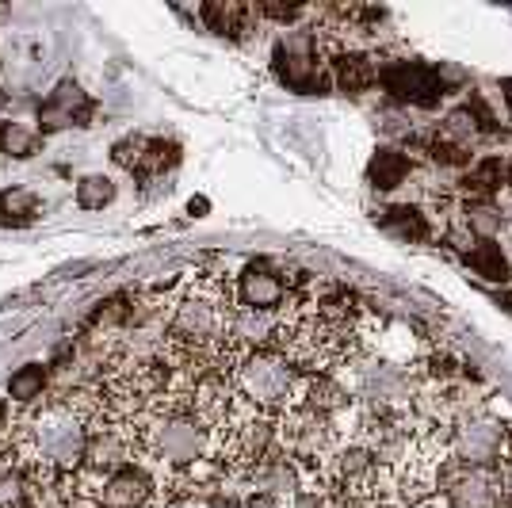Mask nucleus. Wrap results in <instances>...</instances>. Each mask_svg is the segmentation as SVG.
I'll use <instances>...</instances> for the list:
<instances>
[{"label":"nucleus","instance_id":"nucleus-17","mask_svg":"<svg viewBox=\"0 0 512 508\" xmlns=\"http://www.w3.org/2000/svg\"><path fill=\"white\" fill-rule=\"evenodd\" d=\"M46 394H50V371H46L43 363H23L20 371H12V379H8V398L16 405H39L46 402Z\"/></svg>","mask_w":512,"mask_h":508},{"label":"nucleus","instance_id":"nucleus-24","mask_svg":"<svg viewBox=\"0 0 512 508\" xmlns=\"http://www.w3.org/2000/svg\"><path fill=\"white\" fill-rule=\"evenodd\" d=\"M180 165V146L169 142V138H150V146H146V157H142V169L138 176H161V172H169Z\"/></svg>","mask_w":512,"mask_h":508},{"label":"nucleus","instance_id":"nucleus-19","mask_svg":"<svg viewBox=\"0 0 512 508\" xmlns=\"http://www.w3.org/2000/svg\"><path fill=\"white\" fill-rule=\"evenodd\" d=\"M43 149V130L27 127V123H4L0 127V153L12 157V161H31L35 153Z\"/></svg>","mask_w":512,"mask_h":508},{"label":"nucleus","instance_id":"nucleus-12","mask_svg":"<svg viewBox=\"0 0 512 508\" xmlns=\"http://www.w3.org/2000/svg\"><path fill=\"white\" fill-rule=\"evenodd\" d=\"M329 73H333V85L341 92H367V88L379 81V62L371 54H360V50H341L329 58Z\"/></svg>","mask_w":512,"mask_h":508},{"label":"nucleus","instance_id":"nucleus-26","mask_svg":"<svg viewBox=\"0 0 512 508\" xmlns=\"http://www.w3.org/2000/svg\"><path fill=\"white\" fill-rule=\"evenodd\" d=\"M146 146H150V138L130 134V138H123V142H115V146H111V161H115L119 169L138 172L142 169V157H146Z\"/></svg>","mask_w":512,"mask_h":508},{"label":"nucleus","instance_id":"nucleus-8","mask_svg":"<svg viewBox=\"0 0 512 508\" xmlns=\"http://www.w3.org/2000/svg\"><path fill=\"white\" fill-rule=\"evenodd\" d=\"M234 295L237 306H249V310H283L291 291H287L283 272H276L264 260H256V264H245L241 276L234 279Z\"/></svg>","mask_w":512,"mask_h":508},{"label":"nucleus","instance_id":"nucleus-18","mask_svg":"<svg viewBox=\"0 0 512 508\" xmlns=\"http://www.w3.org/2000/svg\"><path fill=\"white\" fill-rule=\"evenodd\" d=\"M379 222H383V230H390L394 237H402V241H428V237H432L428 218L417 211V207H409V203L386 207V211L379 214Z\"/></svg>","mask_w":512,"mask_h":508},{"label":"nucleus","instance_id":"nucleus-23","mask_svg":"<svg viewBox=\"0 0 512 508\" xmlns=\"http://www.w3.org/2000/svg\"><path fill=\"white\" fill-rule=\"evenodd\" d=\"M425 153H428V161L440 165V169H455V172L470 169V149L459 146V142H451V138H444L440 130L425 138Z\"/></svg>","mask_w":512,"mask_h":508},{"label":"nucleus","instance_id":"nucleus-3","mask_svg":"<svg viewBox=\"0 0 512 508\" xmlns=\"http://www.w3.org/2000/svg\"><path fill=\"white\" fill-rule=\"evenodd\" d=\"M272 62L283 85H291L302 96H321L325 88L333 85V73H329V50L321 43L318 31H295V35H283L272 50Z\"/></svg>","mask_w":512,"mask_h":508},{"label":"nucleus","instance_id":"nucleus-33","mask_svg":"<svg viewBox=\"0 0 512 508\" xmlns=\"http://www.w3.org/2000/svg\"><path fill=\"white\" fill-rule=\"evenodd\" d=\"M509 184H512V165H509Z\"/></svg>","mask_w":512,"mask_h":508},{"label":"nucleus","instance_id":"nucleus-27","mask_svg":"<svg viewBox=\"0 0 512 508\" xmlns=\"http://www.w3.org/2000/svg\"><path fill=\"white\" fill-rule=\"evenodd\" d=\"M440 134L444 138H451V142H459V146H467L478 138V127H474V119H470V111L467 107H459V111H451L448 119L440 123Z\"/></svg>","mask_w":512,"mask_h":508},{"label":"nucleus","instance_id":"nucleus-15","mask_svg":"<svg viewBox=\"0 0 512 508\" xmlns=\"http://www.w3.org/2000/svg\"><path fill=\"white\" fill-rule=\"evenodd\" d=\"M409 169H413V165H409V157L402 149L379 146L371 153V161H367V180L379 191H394L398 184H406Z\"/></svg>","mask_w":512,"mask_h":508},{"label":"nucleus","instance_id":"nucleus-6","mask_svg":"<svg viewBox=\"0 0 512 508\" xmlns=\"http://www.w3.org/2000/svg\"><path fill=\"white\" fill-rule=\"evenodd\" d=\"M283 310H249V306H237L230 329H226V348L234 352L237 360L249 356V352H264V348H276L279 333H283Z\"/></svg>","mask_w":512,"mask_h":508},{"label":"nucleus","instance_id":"nucleus-14","mask_svg":"<svg viewBox=\"0 0 512 508\" xmlns=\"http://www.w3.org/2000/svg\"><path fill=\"white\" fill-rule=\"evenodd\" d=\"M299 405H310V409H318L321 417H329V421L337 424V417L352 405V394L344 390L337 375H310V379L302 382Z\"/></svg>","mask_w":512,"mask_h":508},{"label":"nucleus","instance_id":"nucleus-30","mask_svg":"<svg viewBox=\"0 0 512 508\" xmlns=\"http://www.w3.org/2000/svg\"><path fill=\"white\" fill-rule=\"evenodd\" d=\"M505 104H509V111H512V81H505Z\"/></svg>","mask_w":512,"mask_h":508},{"label":"nucleus","instance_id":"nucleus-16","mask_svg":"<svg viewBox=\"0 0 512 508\" xmlns=\"http://www.w3.org/2000/svg\"><path fill=\"white\" fill-rule=\"evenodd\" d=\"M509 184V161H501V157H482L470 176L463 180V191L470 195V203H486L493 191H501Z\"/></svg>","mask_w":512,"mask_h":508},{"label":"nucleus","instance_id":"nucleus-28","mask_svg":"<svg viewBox=\"0 0 512 508\" xmlns=\"http://www.w3.org/2000/svg\"><path fill=\"white\" fill-rule=\"evenodd\" d=\"M256 20H272V23H299L306 16H314V8H299V4H253Z\"/></svg>","mask_w":512,"mask_h":508},{"label":"nucleus","instance_id":"nucleus-29","mask_svg":"<svg viewBox=\"0 0 512 508\" xmlns=\"http://www.w3.org/2000/svg\"><path fill=\"white\" fill-rule=\"evenodd\" d=\"M467 111H470V119H474V127H478V134H501V123H497V115L486 107L482 96H470Z\"/></svg>","mask_w":512,"mask_h":508},{"label":"nucleus","instance_id":"nucleus-25","mask_svg":"<svg viewBox=\"0 0 512 508\" xmlns=\"http://www.w3.org/2000/svg\"><path fill=\"white\" fill-rule=\"evenodd\" d=\"M463 226H467L478 241H493V233L501 230V214L493 211L490 203H470L467 207V218H463Z\"/></svg>","mask_w":512,"mask_h":508},{"label":"nucleus","instance_id":"nucleus-11","mask_svg":"<svg viewBox=\"0 0 512 508\" xmlns=\"http://www.w3.org/2000/svg\"><path fill=\"white\" fill-rule=\"evenodd\" d=\"M161 493L157 478L142 463L123 466L119 474H111L104 486H100V497L96 505L100 508H146Z\"/></svg>","mask_w":512,"mask_h":508},{"label":"nucleus","instance_id":"nucleus-20","mask_svg":"<svg viewBox=\"0 0 512 508\" xmlns=\"http://www.w3.org/2000/svg\"><path fill=\"white\" fill-rule=\"evenodd\" d=\"M35 218H39V199L31 191H0V226H31Z\"/></svg>","mask_w":512,"mask_h":508},{"label":"nucleus","instance_id":"nucleus-1","mask_svg":"<svg viewBox=\"0 0 512 508\" xmlns=\"http://www.w3.org/2000/svg\"><path fill=\"white\" fill-rule=\"evenodd\" d=\"M230 379H234V390L241 402L279 421L291 405L302 402V382H306V375H299L295 363L287 360L283 352L264 348V352L241 356L234 363V371H230Z\"/></svg>","mask_w":512,"mask_h":508},{"label":"nucleus","instance_id":"nucleus-13","mask_svg":"<svg viewBox=\"0 0 512 508\" xmlns=\"http://www.w3.org/2000/svg\"><path fill=\"white\" fill-rule=\"evenodd\" d=\"M199 20L207 23V31L222 35V39H245L249 31H256V12L253 4H203Z\"/></svg>","mask_w":512,"mask_h":508},{"label":"nucleus","instance_id":"nucleus-21","mask_svg":"<svg viewBox=\"0 0 512 508\" xmlns=\"http://www.w3.org/2000/svg\"><path fill=\"white\" fill-rule=\"evenodd\" d=\"M467 264L482 279H490V283H505V279H509V260H505L497 241H478L467 253Z\"/></svg>","mask_w":512,"mask_h":508},{"label":"nucleus","instance_id":"nucleus-31","mask_svg":"<svg viewBox=\"0 0 512 508\" xmlns=\"http://www.w3.org/2000/svg\"><path fill=\"white\" fill-rule=\"evenodd\" d=\"M371 508H402V505H394V501H375Z\"/></svg>","mask_w":512,"mask_h":508},{"label":"nucleus","instance_id":"nucleus-4","mask_svg":"<svg viewBox=\"0 0 512 508\" xmlns=\"http://www.w3.org/2000/svg\"><path fill=\"white\" fill-rule=\"evenodd\" d=\"M436 497H444V508H509L497 466L463 463L451 455L436 463Z\"/></svg>","mask_w":512,"mask_h":508},{"label":"nucleus","instance_id":"nucleus-10","mask_svg":"<svg viewBox=\"0 0 512 508\" xmlns=\"http://www.w3.org/2000/svg\"><path fill=\"white\" fill-rule=\"evenodd\" d=\"M237 390H234V379L226 375V371H207V375H199L192 386V413L199 421L207 424V428H218V424L230 421V413L237 409Z\"/></svg>","mask_w":512,"mask_h":508},{"label":"nucleus","instance_id":"nucleus-32","mask_svg":"<svg viewBox=\"0 0 512 508\" xmlns=\"http://www.w3.org/2000/svg\"><path fill=\"white\" fill-rule=\"evenodd\" d=\"M417 508H444L440 501H428V505H417Z\"/></svg>","mask_w":512,"mask_h":508},{"label":"nucleus","instance_id":"nucleus-2","mask_svg":"<svg viewBox=\"0 0 512 508\" xmlns=\"http://www.w3.org/2000/svg\"><path fill=\"white\" fill-rule=\"evenodd\" d=\"M337 444H341L337 440V424L329 417H321L318 409H310V405H291L276 421V447L299 470L318 474Z\"/></svg>","mask_w":512,"mask_h":508},{"label":"nucleus","instance_id":"nucleus-22","mask_svg":"<svg viewBox=\"0 0 512 508\" xmlns=\"http://www.w3.org/2000/svg\"><path fill=\"white\" fill-rule=\"evenodd\" d=\"M115 203V180L104 172H88L77 180V207L81 211H104Z\"/></svg>","mask_w":512,"mask_h":508},{"label":"nucleus","instance_id":"nucleus-5","mask_svg":"<svg viewBox=\"0 0 512 508\" xmlns=\"http://www.w3.org/2000/svg\"><path fill=\"white\" fill-rule=\"evenodd\" d=\"M501 440H505V424L486 417V413H474V417H463L448 428V455L463 459V463L497 466Z\"/></svg>","mask_w":512,"mask_h":508},{"label":"nucleus","instance_id":"nucleus-9","mask_svg":"<svg viewBox=\"0 0 512 508\" xmlns=\"http://www.w3.org/2000/svg\"><path fill=\"white\" fill-rule=\"evenodd\" d=\"M92 119V100L88 92L73 77H65L54 85V92L46 96V104H39V130H65V127H88Z\"/></svg>","mask_w":512,"mask_h":508},{"label":"nucleus","instance_id":"nucleus-7","mask_svg":"<svg viewBox=\"0 0 512 508\" xmlns=\"http://www.w3.org/2000/svg\"><path fill=\"white\" fill-rule=\"evenodd\" d=\"M379 85H383L394 100H402V104L432 107L440 96H444V81H440V73H436V69H428V65H421V62L379 65Z\"/></svg>","mask_w":512,"mask_h":508}]
</instances>
